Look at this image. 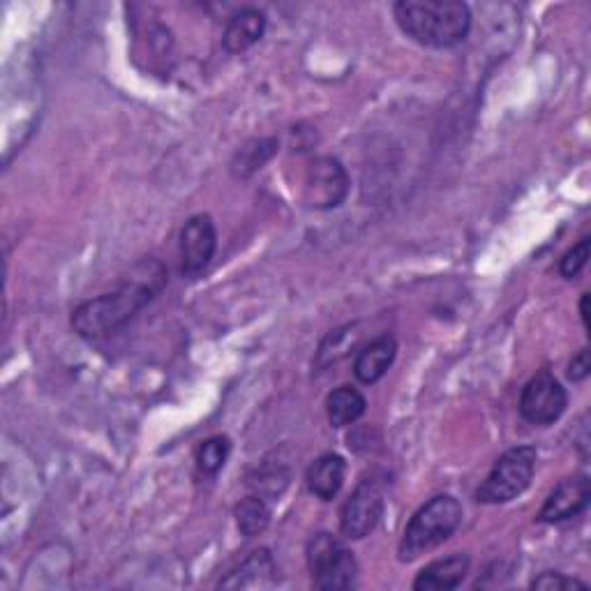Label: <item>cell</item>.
Returning a JSON list of instances; mask_svg holds the SVG:
<instances>
[{
    "label": "cell",
    "instance_id": "obj_21",
    "mask_svg": "<svg viewBox=\"0 0 591 591\" xmlns=\"http://www.w3.org/2000/svg\"><path fill=\"white\" fill-rule=\"evenodd\" d=\"M589 252H591V239H589V236H584V239H580L578 246H573L564 257H561V261H559L561 278L575 280L587 269Z\"/></svg>",
    "mask_w": 591,
    "mask_h": 591
},
{
    "label": "cell",
    "instance_id": "obj_23",
    "mask_svg": "<svg viewBox=\"0 0 591 591\" xmlns=\"http://www.w3.org/2000/svg\"><path fill=\"white\" fill-rule=\"evenodd\" d=\"M591 372V361H589V349L578 351L573 361L569 363V379L571 381H584Z\"/></svg>",
    "mask_w": 591,
    "mask_h": 591
},
{
    "label": "cell",
    "instance_id": "obj_10",
    "mask_svg": "<svg viewBox=\"0 0 591 591\" xmlns=\"http://www.w3.org/2000/svg\"><path fill=\"white\" fill-rule=\"evenodd\" d=\"M591 501V481L584 474L561 481L545 499L539 513V522L543 524H561L582 515Z\"/></svg>",
    "mask_w": 591,
    "mask_h": 591
},
{
    "label": "cell",
    "instance_id": "obj_6",
    "mask_svg": "<svg viewBox=\"0 0 591 591\" xmlns=\"http://www.w3.org/2000/svg\"><path fill=\"white\" fill-rule=\"evenodd\" d=\"M387 509V483L379 474L365 477L349 494L340 511V531L344 539L361 541L377 529Z\"/></svg>",
    "mask_w": 591,
    "mask_h": 591
},
{
    "label": "cell",
    "instance_id": "obj_8",
    "mask_svg": "<svg viewBox=\"0 0 591 591\" xmlns=\"http://www.w3.org/2000/svg\"><path fill=\"white\" fill-rule=\"evenodd\" d=\"M569 407L567 389L550 370H541L527 381L520 395V417L531 425H552Z\"/></svg>",
    "mask_w": 591,
    "mask_h": 591
},
{
    "label": "cell",
    "instance_id": "obj_9",
    "mask_svg": "<svg viewBox=\"0 0 591 591\" xmlns=\"http://www.w3.org/2000/svg\"><path fill=\"white\" fill-rule=\"evenodd\" d=\"M181 273L199 278L209 269L218 250V229L211 216H194L181 229Z\"/></svg>",
    "mask_w": 591,
    "mask_h": 591
},
{
    "label": "cell",
    "instance_id": "obj_18",
    "mask_svg": "<svg viewBox=\"0 0 591 591\" xmlns=\"http://www.w3.org/2000/svg\"><path fill=\"white\" fill-rule=\"evenodd\" d=\"M361 344V333H359V323H349L344 329L331 331L329 338L321 342L319 353H317V368H331L338 365L344 357H349L351 349H359Z\"/></svg>",
    "mask_w": 591,
    "mask_h": 591
},
{
    "label": "cell",
    "instance_id": "obj_14",
    "mask_svg": "<svg viewBox=\"0 0 591 591\" xmlns=\"http://www.w3.org/2000/svg\"><path fill=\"white\" fill-rule=\"evenodd\" d=\"M263 31H266V14L257 8H243L227 21L222 47L229 53H243L263 38Z\"/></svg>",
    "mask_w": 591,
    "mask_h": 591
},
{
    "label": "cell",
    "instance_id": "obj_17",
    "mask_svg": "<svg viewBox=\"0 0 591 591\" xmlns=\"http://www.w3.org/2000/svg\"><path fill=\"white\" fill-rule=\"evenodd\" d=\"M278 148H280V141L276 137L248 141L243 148L236 151L231 160V173L236 176V179H248V176L263 169V164L278 153Z\"/></svg>",
    "mask_w": 591,
    "mask_h": 591
},
{
    "label": "cell",
    "instance_id": "obj_16",
    "mask_svg": "<svg viewBox=\"0 0 591 591\" xmlns=\"http://www.w3.org/2000/svg\"><path fill=\"white\" fill-rule=\"evenodd\" d=\"M365 411H368L365 395L351 387H340L327 398V413H329V423L333 428L353 425Z\"/></svg>",
    "mask_w": 591,
    "mask_h": 591
},
{
    "label": "cell",
    "instance_id": "obj_20",
    "mask_svg": "<svg viewBox=\"0 0 591 591\" xmlns=\"http://www.w3.org/2000/svg\"><path fill=\"white\" fill-rule=\"evenodd\" d=\"M229 455H231V441H229V437L216 434V437H211V439H206V441L199 443L194 462H197V469L201 471V474L216 477L218 471L227 464Z\"/></svg>",
    "mask_w": 591,
    "mask_h": 591
},
{
    "label": "cell",
    "instance_id": "obj_13",
    "mask_svg": "<svg viewBox=\"0 0 591 591\" xmlns=\"http://www.w3.org/2000/svg\"><path fill=\"white\" fill-rule=\"evenodd\" d=\"M344 477H347L344 458L338 453H327V455L317 458L308 467L305 485H308L310 494H314L317 499L333 501L344 485Z\"/></svg>",
    "mask_w": 591,
    "mask_h": 591
},
{
    "label": "cell",
    "instance_id": "obj_15",
    "mask_svg": "<svg viewBox=\"0 0 591 591\" xmlns=\"http://www.w3.org/2000/svg\"><path fill=\"white\" fill-rule=\"evenodd\" d=\"M276 578V561L269 550H254L243 564L231 571L224 580H220V587L224 589H243V587H261L269 584Z\"/></svg>",
    "mask_w": 591,
    "mask_h": 591
},
{
    "label": "cell",
    "instance_id": "obj_3",
    "mask_svg": "<svg viewBox=\"0 0 591 591\" xmlns=\"http://www.w3.org/2000/svg\"><path fill=\"white\" fill-rule=\"evenodd\" d=\"M462 522L460 501L451 494H437L423 504L404 527L398 545V559L409 564L447 543Z\"/></svg>",
    "mask_w": 591,
    "mask_h": 591
},
{
    "label": "cell",
    "instance_id": "obj_1",
    "mask_svg": "<svg viewBox=\"0 0 591 591\" xmlns=\"http://www.w3.org/2000/svg\"><path fill=\"white\" fill-rule=\"evenodd\" d=\"M167 284V269L158 259L139 261L130 278L113 291L81 303L72 312V329L86 340H102L113 335L148 305Z\"/></svg>",
    "mask_w": 591,
    "mask_h": 591
},
{
    "label": "cell",
    "instance_id": "obj_11",
    "mask_svg": "<svg viewBox=\"0 0 591 591\" xmlns=\"http://www.w3.org/2000/svg\"><path fill=\"white\" fill-rule=\"evenodd\" d=\"M398 357V340L391 333L377 335L374 340L365 342L353 361V377L361 383H377L383 374H387Z\"/></svg>",
    "mask_w": 591,
    "mask_h": 591
},
{
    "label": "cell",
    "instance_id": "obj_22",
    "mask_svg": "<svg viewBox=\"0 0 591 591\" xmlns=\"http://www.w3.org/2000/svg\"><path fill=\"white\" fill-rule=\"evenodd\" d=\"M531 589H541V591H564V589H587V582L578 578H569L559 571H545L541 573L534 582H531Z\"/></svg>",
    "mask_w": 591,
    "mask_h": 591
},
{
    "label": "cell",
    "instance_id": "obj_2",
    "mask_svg": "<svg viewBox=\"0 0 591 591\" xmlns=\"http://www.w3.org/2000/svg\"><path fill=\"white\" fill-rule=\"evenodd\" d=\"M393 17L407 38L430 49H453L471 31V10L462 0H400Z\"/></svg>",
    "mask_w": 591,
    "mask_h": 591
},
{
    "label": "cell",
    "instance_id": "obj_5",
    "mask_svg": "<svg viewBox=\"0 0 591 591\" xmlns=\"http://www.w3.org/2000/svg\"><path fill=\"white\" fill-rule=\"evenodd\" d=\"M308 569L312 584L321 591H340L351 589L359 578L357 557L347 548V543L333 534L321 531L310 539L308 550Z\"/></svg>",
    "mask_w": 591,
    "mask_h": 591
},
{
    "label": "cell",
    "instance_id": "obj_4",
    "mask_svg": "<svg viewBox=\"0 0 591 591\" xmlns=\"http://www.w3.org/2000/svg\"><path fill=\"white\" fill-rule=\"evenodd\" d=\"M539 453L534 447H515L501 455L492 469L488 479L477 490L479 504L499 507L509 504V501L518 499L534 479Z\"/></svg>",
    "mask_w": 591,
    "mask_h": 591
},
{
    "label": "cell",
    "instance_id": "obj_12",
    "mask_svg": "<svg viewBox=\"0 0 591 591\" xmlns=\"http://www.w3.org/2000/svg\"><path fill=\"white\" fill-rule=\"evenodd\" d=\"M471 569V559L464 552H455L451 557H443L428 564L417 580L413 589L417 591H451L458 589Z\"/></svg>",
    "mask_w": 591,
    "mask_h": 591
},
{
    "label": "cell",
    "instance_id": "obj_7",
    "mask_svg": "<svg viewBox=\"0 0 591 591\" xmlns=\"http://www.w3.org/2000/svg\"><path fill=\"white\" fill-rule=\"evenodd\" d=\"M349 194V173L335 158H317L310 162L303 183V201L312 211H333Z\"/></svg>",
    "mask_w": 591,
    "mask_h": 591
},
{
    "label": "cell",
    "instance_id": "obj_19",
    "mask_svg": "<svg viewBox=\"0 0 591 591\" xmlns=\"http://www.w3.org/2000/svg\"><path fill=\"white\" fill-rule=\"evenodd\" d=\"M236 524H239V531L246 539L261 537L266 529L271 524V509L266 504V499L261 494L246 497L239 507L233 511Z\"/></svg>",
    "mask_w": 591,
    "mask_h": 591
},
{
    "label": "cell",
    "instance_id": "obj_24",
    "mask_svg": "<svg viewBox=\"0 0 591 591\" xmlns=\"http://www.w3.org/2000/svg\"><path fill=\"white\" fill-rule=\"evenodd\" d=\"M589 293H582V301H580V317H582V323L584 329H589Z\"/></svg>",
    "mask_w": 591,
    "mask_h": 591
}]
</instances>
